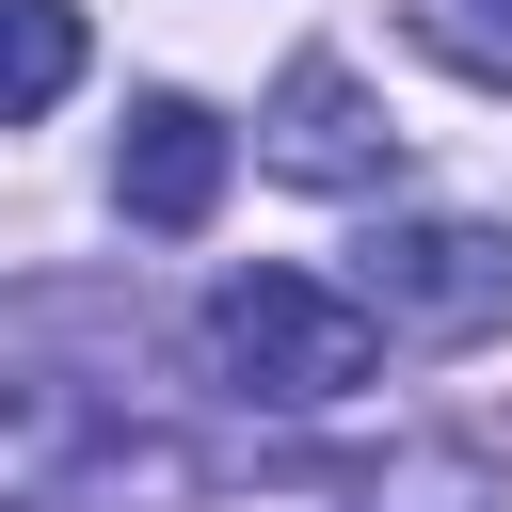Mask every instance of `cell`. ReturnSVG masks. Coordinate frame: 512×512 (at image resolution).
<instances>
[{
	"label": "cell",
	"instance_id": "1",
	"mask_svg": "<svg viewBox=\"0 0 512 512\" xmlns=\"http://www.w3.org/2000/svg\"><path fill=\"white\" fill-rule=\"evenodd\" d=\"M208 368L240 400H272V416H336L384 368V320L352 288H320V272H224L208 288Z\"/></svg>",
	"mask_w": 512,
	"mask_h": 512
},
{
	"label": "cell",
	"instance_id": "2",
	"mask_svg": "<svg viewBox=\"0 0 512 512\" xmlns=\"http://www.w3.org/2000/svg\"><path fill=\"white\" fill-rule=\"evenodd\" d=\"M352 304H368L384 336H496V320H512V240H496V224H384Z\"/></svg>",
	"mask_w": 512,
	"mask_h": 512
},
{
	"label": "cell",
	"instance_id": "3",
	"mask_svg": "<svg viewBox=\"0 0 512 512\" xmlns=\"http://www.w3.org/2000/svg\"><path fill=\"white\" fill-rule=\"evenodd\" d=\"M256 160L304 176V192H384V176H400V128L368 112V80H352L336 48H304V64L272 80V112H256Z\"/></svg>",
	"mask_w": 512,
	"mask_h": 512
},
{
	"label": "cell",
	"instance_id": "4",
	"mask_svg": "<svg viewBox=\"0 0 512 512\" xmlns=\"http://www.w3.org/2000/svg\"><path fill=\"white\" fill-rule=\"evenodd\" d=\"M224 160H240V144H224L208 96H144L128 144H112V208H128L144 240H192V224L224 208Z\"/></svg>",
	"mask_w": 512,
	"mask_h": 512
},
{
	"label": "cell",
	"instance_id": "5",
	"mask_svg": "<svg viewBox=\"0 0 512 512\" xmlns=\"http://www.w3.org/2000/svg\"><path fill=\"white\" fill-rule=\"evenodd\" d=\"M64 80H80V16L64 0H0V128H32Z\"/></svg>",
	"mask_w": 512,
	"mask_h": 512
},
{
	"label": "cell",
	"instance_id": "6",
	"mask_svg": "<svg viewBox=\"0 0 512 512\" xmlns=\"http://www.w3.org/2000/svg\"><path fill=\"white\" fill-rule=\"evenodd\" d=\"M416 48H448L464 80H512V0H400Z\"/></svg>",
	"mask_w": 512,
	"mask_h": 512
},
{
	"label": "cell",
	"instance_id": "7",
	"mask_svg": "<svg viewBox=\"0 0 512 512\" xmlns=\"http://www.w3.org/2000/svg\"><path fill=\"white\" fill-rule=\"evenodd\" d=\"M336 512H480V480H464V464H416V480H400V496H384V480H368V496H336Z\"/></svg>",
	"mask_w": 512,
	"mask_h": 512
}]
</instances>
